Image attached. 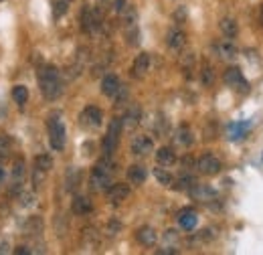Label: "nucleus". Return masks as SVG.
<instances>
[{
    "label": "nucleus",
    "mask_w": 263,
    "mask_h": 255,
    "mask_svg": "<svg viewBox=\"0 0 263 255\" xmlns=\"http://www.w3.org/2000/svg\"><path fill=\"white\" fill-rule=\"evenodd\" d=\"M39 87H41V94L45 96V99L53 101L61 96L63 92V83H61V77H59V69L57 67H43L39 71Z\"/></svg>",
    "instance_id": "f257e3e1"
},
{
    "label": "nucleus",
    "mask_w": 263,
    "mask_h": 255,
    "mask_svg": "<svg viewBox=\"0 0 263 255\" xmlns=\"http://www.w3.org/2000/svg\"><path fill=\"white\" fill-rule=\"evenodd\" d=\"M111 178H114V164L109 162V156H105L101 162L96 164V168L91 172V189L93 191H107L114 185Z\"/></svg>",
    "instance_id": "f03ea898"
},
{
    "label": "nucleus",
    "mask_w": 263,
    "mask_h": 255,
    "mask_svg": "<svg viewBox=\"0 0 263 255\" xmlns=\"http://www.w3.org/2000/svg\"><path fill=\"white\" fill-rule=\"evenodd\" d=\"M49 142H51V148L53 150H63L67 142V134H65V126L61 122L59 116H53L49 120Z\"/></svg>",
    "instance_id": "7ed1b4c3"
},
{
    "label": "nucleus",
    "mask_w": 263,
    "mask_h": 255,
    "mask_svg": "<svg viewBox=\"0 0 263 255\" xmlns=\"http://www.w3.org/2000/svg\"><path fill=\"white\" fill-rule=\"evenodd\" d=\"M122 128H124V122H122L120 118L111 120V124L107 128V134H105V138H103V152H105V156H109V158H111V154L116 152V148H118V144H120Z\"/></svg>",
    "instance_id": "20e7f679"
},
{
    "label": "nucleus",
    "mask_w": 263,
    "mask_h": 255,
    "mask_svg": "<svg viewBox=\"0 0 263 255\" xmlns=\"http://www.w3.org/2000/svg\"><path fill=\"white\" fill-rule=\"evenodd\" d=\"M223 79H225V83H227L229 87L241 92V94H247V92H249V81L243 77V71H241L239 67H229V69L225 71Z\"/></svg>",
    "instance_id": "39448f33"
},
{
    "label": "nucleus",
    "mask_w": 263,
    "mask_h": 255,
    "mask_svg": "<svg viewBox=\"0 0 263 255\" xmlns=\"http://www.w3.org/2000/svg\"><path fill=\"white\" fill-rule=\"evenodd\" d=\"M99 25H101L99 10L98 8H91V6H85L83 12H81V29L85 32H89V34H93L99 29Z\"/></svg>",
    "instance_id": "423d86ee"
},
{
    "label": "nucleus",
    "mask_w": 263,
    "mask_h": 255,
    "mask_svg": "<svg viewBox=\"0 0 263 255\" xmlns=\"http://www.w3.org/2000/svg\"><path fill=\"white\" fill-rule=\"evenodd\" d=\"M101 120H103V114H101V110L96 107V105H87L81 112V116H79V124L83 128H87V130L99 128L101 126Z\"/></svg>",
    "instance_id": "0eeeda50"
},
{
    "label": "nucleus",
    "mask_w": 263,
    "mask_h": 255,
    "mask_svg": "<svg viewBox=\"0 0 263 255\" xmlns=\"http://www.w3.org/2000/svg\"><path fill=\"white\" fill-rule=\"evenodd\" d=\"M197 168L198 172L204 174V176H215V174L221 172V160L217 156H213V154H204V156L198 158Z\"/></svg>",
    "instance_id": "6e6552de"
},
{
    "label": "nucleus",
    "mask_w": 263,
    "mask_h": 255,
    "mask_svg": "<svg viewBox=\"0 0 263 255\" xmlns=\"http://www.w3.org/2000/svg\"><path fill=\"white\" fill-rule=\"evenodd\" d=\"M189 194H191L195 201H198V203H211V201L217 198V191H215L213 187H209V185H198V183H195V185L191 187Z\"/></svg>",
    "instance_id": "1a4fd4ad"
},
{
    "label": "nucleus",
    "mask_w": 263,
    "mask_h": 255,
    "mask_svg": "<svg viewBox=\"0 0 263 255\" xmlns=\"http://www.w3.org/2000/svg\"><path fill=\"white\" fill-rule=\"evenodd\" d=\"M132 154H136V156H146V154H150L152 150H154V142H152V138H148V136H136L134 140H132Z\"/></svg>",
    "instance_id": "9d476101"
},
{
    "label": "nucleus",
    "mask_w": 263,
    "mask_h": 255,
    "mask_svg": "<svg viewBox=\"0 0 263 255\" xmlns=\"http://www.w3.org/2000/svg\"><path fill=\"white\" fill-rule=\"evenodd\" d=\"M23 180H25V160L16 158L12 164V176H10V191L16 192L21 191L23 187Z\"/></svg>",
    "instance_id": "9b49d317"
},
{
    "label": "nucleus",
    "mask_w": 263,
    "mask_h": 255,
    "mask_svg": "<svg viewBox=\"0 0 263 255\" xmlns=\"http://www.w3.org/2000/svg\"><path fill=\"white\" fill-rule=\"evenodd\" d=\"M128 196H130V187L124 185V183H116V185H111V187L107 189V198H109L114 205L126 201Z\"/></svg>",
    "instance_id": "f8f14e48"
},
{
    "label": "nucleus",
    "mask_w": 263,
    "mask_h": 255,
    "mask_svg": "<svg viewBox=\"0 0 263 255\" xmlns=\"http://www.w3.org/2000/svg\"><path fill=\"white\" fill-rule=\"evenodd\" d=\"M148 71H150V55H148V53H140V55L136 57L134 65H132V75L138 77V79H142Z\"/></svg>",
    "instance_id": "ddd939ff"
},
{
    "label": "nucleus",
    "mask_w": 263,
    "mask_h": 255,
    "mask_svg": "<svg viewBox=\"0 0 263 255\" xmlns=\"http://www.w3.org/2000/svg\"><path fill=\"white\" fill-rule=\"evenodd\" d=\"M198 223V215L195 209H184L178 213V225L184 229V231H193Z\"/></svg>",
    "instance_id": "4468645a"
},
{
    "label": "nucleus",
    "mask_w": 263,
    "mask_h": 255,
    "mask_svg": "<svg viewBox=\"0 0 263 255\" xmlns=\"http://www.w3.org/2000/svg\"><path fill=\"white\" fill-rule=\"evenodd\" d=\"M215 53L219 55V59H225V61H233L237 57V47L229 41H221L215 45Z\"/></svg>",
    "instance_id": "2eb2a0df"
},
{
    "label": "nucleus",
    "mask_w": 263,
    "mask_h": 255,
    "mask_svg": "<svg viewBox=\"0 0 263 255\" xmlns=\"http://www.w3.org/2000/svg\"><path fill=\"white\" fill-rule=\"evenodd\" d=\"M166 43L172 51H180L184 45H186V34L180 29H172V31L166 34Z\"/></svg>",
    "instance_id": "dca6fc26"
},
{
    "label": "nucleus",
    "mask_w": 263,
    "mask_h": 255,
    "mask_svg": "<svg viewBox=\"0 0 263 255\" xmlns=\"http://www.w3.org/2000/svg\"><path fill=\"white\" fill-rule=\"evenodd\" d=\"M118 92H120V79L116 75H105L101 79V94L107 97H114L118 96Z\"/></svg>",
    "instance_id": "f3484780"
},
{
    "label": "nucleus",
    "mask_w": 263,
    "mask_h": 255,
    "mask_svg": "<svg viewBox=\"0 0 263 255\" xmlns=\"http://www.w3.org/2000/svg\"><path fill=\"white\" fill-rule=\"evenodd\" d=\"M136 239L142 243V245H146V247H152L154 243H156V239H158V235H156V231L152 229V227H140L138 231H136Z\"/></svg>",
    "instance_id": "a211bd4d"
},
{
    "label": "nucleus",
    "mask_w": 263,
    "mask_h": 255,
    "mask_svg": "<svg viewBox=\"0 0 263 255\" xmlns=\"http://www.w3.org/2000/svg\"><path fill=\"white\" fill-rule=\"evenodd\" d=\"M146 176H148V172H146V168L142 164H132L128 168V180L132 185H144Z\"/></svg>",
    "instance_id": "6ab92c4d"
},
{
    "label": "nucleus",
    "mask_w": 263,
    "mask_h": 255,
    "mask_svg": "<svg viewBox=\"0 0 263 255\" xmlns=\"http://www.w3.org/2000/svg\"><path fill=\"white\" fill-rule=\"evenodd\" d=\"M71 209H73L75 215H89L93 207H91V201H89L87 196H75Z\"/></svg>",
    "instance_id": "aec40b11"
},
{
    "label": "nucleus",
    "mask_w": 263,
    "mask_h": 255,
    "mask_svg": "<svg viewBox=\"0 0 263 255\" xmlns=\"http://www.w3.org/2000/svg\"><path fill=\"white\" fill-rule=\"evenodd\" d=\"M156 160H158V164L160 166H172L174 162H176V154H174V150L172 148H160L158 152H156Z\"/></svg>",
    "instance_id": "412c9836"
},
{
    "label": "nucleus",
    "mask_w": 263,
    "mask_h": 255,
    "mask_svg": "<svg viewBox=\"0 0 263 255\" xmlns=\"http://www.w3.org/2000/svg\"><path fill=\"white\" fill-rule=\"evenodd\" d=\"M249 128H251V122L231 124L229 126V138L231 140H241V138H245V136H247V132H249Z\"/></svg>",
    "instance_id": "4be33fe9"
},
{
    "label": "nucleus",
    "mask_w": 263,
    "mask_h": 255,
    "mask_svg": "<svg viewBox=\"0 0 263 255\" xmlns=\"http://www.w3.org/2000/svg\"><path fill=\"white\" fill-rule=\"evenodd\" d=\"M221 32L227 37V39H235L237 32H239V25L235 19H223L221 21Z\"/></svg>",
    "instance_id": "5701e85b"
},
{
    "label": "nucleus",
    "mask_w": 263,
    "mask_h": 255,
    "mask_svg": "<svg viewBox=\"0 0 263 255\" xmlns=\"http://www.w3.org/2000/svg\"><path fill=\"white\" fill-rule=\"evenodd\" d=\"M174 138H176V142H178L180 146H191V144H193V132H191L189 126L178 128L176 134H174Z\"/></svg>",
    "instance_id": "b1692460"
},
{
    "label": "nucleus",
    "mask_w": 263,
    "mask_h": 255,
    "mask_svg": "<svg viewBox=\"0 0 263 255\" xmlns=\"http://www.w3.org/2000/svg\"><path fill=\"white\" fill-rule=\"evenodd\" d=\"M12 97H14L16 103L25 105V103L29 101V89H27L25 85H14V87H12Z\"/></svg>",
    "instance_id": "393cba45"
},
{
    "label": "nucleus",
    "mask_w": 263,
    "mask_h": 255,
    "mask_svg": "<svg viewBox=\"0 0 263 255\" xmlns=\"http://www.w3.org/2000/svg\"><path fill=\"white\" fill-rule=\"evenodd\" d=\"M69 6H71V0H53V16L61 19L69 10Z\"/></svg>",
    "instance_id": "a878e982"
},
{
    "label": "nucleus",
    "mask_w": 263,
    "mask_h": 255,
    "mask_svg": "<svg viewBox=\"0 0 263 255\" xmlns=\"http://www.w3.org/2000/svg\"><path fill=\"white\" fill-rule=\"evenodd\" d=\"M154 176H156V180L160 183V185H164V187H172V183H174V178H172V174L164 170V168H154Z\"/></svg>",
    "instance_id": "bb28decb"
},
{
    "label": "nucleus",
    "mask_w": 263,
    "mask_h": 255,
    "mask_svg": "<svg viewBox=\"0 0 263 255\" xmlns=\"http://www.w3.org/2000/svg\"><path fill=\"white\" fill-rule=\"evenodd\" d=\"M25 231H27V235H39L43 231V221L39 217H31L25 225Z\"/></svg>",
    "instance_id": "cd10ccee"
},
{
    "label": "nucleus",
    "mask_w": 263,
    "mask_h": 255,
    "mask_svg": "<svg viewBox=\"0 0 263 255\" xmlns=\"http://www.w3.org/2000/svg\"><path fill=\"white\" fill-rule=\"evenodd\" d=\"M193 185H195V178H193L191 174H184V176H180L172 187H174L176 191H191Z\"/></svg>",
    "instance_id": "c85d7f7f"
},
{
    "label": "nucleus",
    "mask_w": 263,
    "mask_h": 255,
    "mask_svg": "<svg viewBox=\"0 0 263 255\" xmlns=\"http://www.w3.org/2000/svg\"><path fill=\"white\" fill-rule=\"evenodd\" d=\"M34 168H41V170L49 172V170L53 168V158L47 156V154H39V156L34 158Z\"/></svg>",
    "instance_id": "c756f323"
},
{
    "label": "nucleus",
    "mask_w": 263,
    "mask_h": 255,
    "mask_svg": "<svg viewBox=\"0 0 263 255\" xmlns=\"http://www.w3.org/2000/svg\"><path fill=\"white\" fill-rule=\"evenodd\" d=\"M10 148H12V142H10V138H8V136H4V134H0V162L8 158V154H10Z\"/></svg>",
    "instance_id": "7c9ffc66"
},
{
    "label": "nucleus",
    "mask_w": 263,
    "mask_h": 255,
    "mask_svg": "<svg viewBox=\"0 0 263 255\" xmlns=\"http://www.w3.org/2000/svg\"><path fill=\"white\" fill-rule=\"evenodd\" d=\"M126 128H134L138 122H140V110H132L130 114H126V118L122 120Z\"/></svg>",
    "instance_id": "2f4dec72"
},
{
    "label": "nucleus",
    "mask_w": 263,
    "mask_h": 255,
    "mask_svg": "<svg viewBox=\"0 0 263 255\" xmlns=\"http://www.w3.org/2000/svg\"><path fill=\"white\" fill-rule=\"evenodd\" d=\"M69 185H67V189L69 191H73L75 187H77V183H79V170H75V168H71L69 170V180H67Z\"/></svg>",
    "instance_id": "473e14b6"
},
{
    "label": "nucleus",
    "mask_w": 263,
    "mask_h": 255,
    "mask_svg": "<svg viewBox=\"0 0 263 255\" xmlns=\"http://www.w3.org/2000/svg\"><path fill=\"white\" fill-rule=\"evenodd\" d=\"M45 170H41V168H34V172H33V185L34 187H41L43 185V180H45Z\"/></svg>",
    "instance_id": "72a5a7b5"
},
{
    "label": "nucleus",
    "mask_w": 263,
    "mask_h": 255,
    "mask_svg": "<svg viewBox=\"0 0 263 255\" xmlns=\"http://www.w3.org/2000/svg\"><path fill=\"white\" fill-rule=\"evenodd\" d=\"M33 201H34L33 192H21V205H23V207H31Z\"/></svg>",
    "instance_id": "f704fd0d"
},
{
    "label": "nucleus",
    "mask_w": 263,
    "mask_h": 255,
    "mask_svg": "<svg viewBox=\"0 0 263 255\" xmlns=\"http://www.w3.org/2000/svg\"><path fill=\"white\" fill-rule=\"evenodd\" d=\"M202 81L209 85V83H213V69L211 67H204L202 69Z\"/></svg>",
    "instance_id": "c9c22d12"
},
{
    "label": "nucleus",
    "mask_w": 263,
    "mask_h": 255,
    "mask_svg": "<svg viewBox=\"0 0 263 255\" xmlns=\"http://www.w3.org/2000/svg\"><path fill=\"white\" fill-rule=\"evenodd\" d=\"M14 253H16V255H27V253H33V249H29V247L21 245V247H16V249H14Z\"/></svg>",
    "instance_id": "e433bc0d"
},
{
    "label": "nucleus",
    "mask_w": 263,
    "mask_h": 255,
    "mask_svg": "<svg viewBox=\"0 0 263 255\" xmlns=\"http://www.w3.org/2000/svg\"><path fill=\"white\" fill-rule=\"evenodd\" d=\"M116 10L118 12H124L126 10V0H116Z\"/></svg>",
    "instance_id": "4c0bfd02"
},
{
    "label": "nucleus",
    "mask_w": 263,
    "mask_h": 255,
    "mask_svg": "<svg viewBox=\"0 0 263 255\" xmlns=\"http://www.w3.org/2000/svg\"><path fill=\"white\" fill-rule=\"evenodd\" d=\"M259 23H261V27H263V4H261V8H259Z\"/></svg>",
    "instance_id": "58836bf2"
},
{
    "label": "nucleus",
    "mask_w": 263,
    "mask_h": 255,
    "mask_svg": "<svg viewBox=\"0 0 263 255\" xmlns=\"http://www.w3.org/2000/svg\"><path fill=\"white\" fill-rule=\"evenodd\" d=\"M4 251H8V245L4 243V245H0V253H4Z\"/></svg>",
    "instance_id": "ea45409f"
},
{
    "label": "nucleus",
    "mask_w": 263,
    "mask_h": 255,
    "mask_svg": "<svg viewBox=\"0 0 263 255\" xmlns=\"http://www.w3.org/2000/svg\"><path fill=\"white\" fill-rule=\"evenodd\" d=\"M2 183H4V180H2V178H0V185H2Z\"/></svg>",
    "instance_id": "a19ab883"
},
{
    "label": "nucleus",
    "mask_w": 263,
    "mask_h": 255,
    "mask_svg": "<svg viewBox=\"0 0 263 255\" xmlns=\"http://www.w3.org/2000/svg\"><path fill=\"white\" fill-rule=\"evenodd\" d=\"M0 2H2V0H0Z\"/></svg>",
    "instance_id": "79ce46f5"
}]
</instances>
